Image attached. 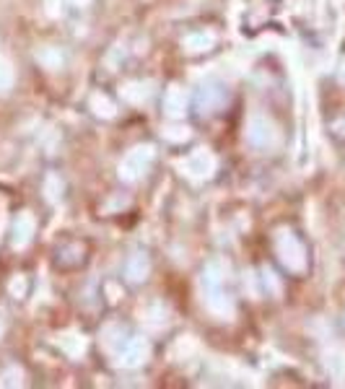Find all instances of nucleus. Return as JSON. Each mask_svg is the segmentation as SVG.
<instances>
[{"label":"nucleus","mask_w":345,"mask_h":389,"mask_svg":"<svg viewBox=\"0 0 345 389\" xmlns=\"http://www.w3.org/2000/svg\"><path fill=\"white\" fill-rule=\"evenodd\" d=\"M37 62L47 70H60L65 65V54L57 47H42L37 50Z\"/></svg>","instance_id":"nucleus-16"},{"label":"nucleus","mask_w":345,"mask_h":389,"mask_svg":"<svg viewBox=\"0 0 345 389\" xmlns=\"http://www.w3.org/2000/svg\"><path fill=\"white\" fill-rule=\"evenodd\" d=\"M71 6H76V8H86V6H91V0H68Z\"/></svg>","instance_id":"nucleus-25"},{"label":"nucleus","mask_w":345,"mask_h":389,"mask_svg":"<svg viewBox=\"0 0 345 389\" xmlns=\"http://www.w3.org/2000/svg\"><path fill=\"white\" fill-rule=\"evenodd\" d=\"M57 345L63 353H68L71 358H81L83 350H86V337L83 335H76V332H68V335H60L57 337Z\"/></svg>","instance_id":"nucleus-15"},{"label":"nucleus","mask_w":345,"mask_h":389,"mask_svg":"<svg viewBox=\"0 0 345 389\" xmlns=\"http://www.w3.org/2000/svg\"><path fill=\"white\" fill-rule=\"evenodd\" d=\"M226 278H228V262L226 260L216 257V260H208V262H205V267H203V286L205 288L221 286Z\"/></svg>","instance_id":"nucleus-12"},{"label":"nucleus","mask_w":345,"mask_h":389,"mask_svg":"<svg viewBox=\"0 0 345 389\" xmlns=\"http://www.w3.org/2000/svg\"><path fill=\"white\" fill-rule=\"evenodd\" d=\"M88 107L94 112L96 117H102V120H112V117L117 115V107H115V101L107 96V93H94L91 101H88Z\"/></svg>","instance_id":"nucleus-17"},{"label":"nucleus","mask_w":345,"mask_h":389,"mask_svg":"<svg viewBox=\"0 0 345 389\" xmlns=\"http://www.w3.org/2000/svg\"><path fill=\"white\" fill-rule=\"evenodd\" d=\"M327 366L329 371L335 373V376H343L345 373V358L340 350H332V353H327Z\"/></svg>","instance_id":"nucleus-20"},{"label":"nucleus","mask_w":345,"mask_h":389,"mask_svg":"<svg viewBox=\"0 0 345 389\" xmlns=\"http://www.w3.org/2000/svg\"><path fill=\"white\" fill-rule=\"evenodd\" d=\"M244 138L257 151H273L281 143V130L267 115H252L244 127Z\"/></svg>","instance_id":"nucleus-1"},{"label":"nucleus","mask_w":345,"mask_h":389,"mask_svg":"<svg viewBox=\"0 0 345 389\" xmlns=\"http://www.w3.org/2000/svg\"><path fill=\"white\" fill-rule=\"evenodd\" d=\"M45 192H47V200H60V194H63V182H60V177L57 174H49L47 179H45Z\"/></svg>","instance_id":"nucleus-19"},{"label":"nucleus","mask_w":345,"mask_h":389,"mask_svg":"<svg viewBox=\"0 0 345 389\" xmlns=\"http://www.w3.org/2000/svg\"><path fill=\"white\" fill-rule=\"evenodd\" d=\"M34 233H37V221H34L32 213H18L16 221H13V228H11V244L16 249L29 247Z\"/></svg>","instance_id":"nucleus-8"},{"label":"nucleus","mask_w":345,"mask_h":389,"mask_svg":"<svg viewBox=\"0 0 345 389\" xmlns=\"http://www.w3.org/2000/svg\"><path fill=\"white\" fill-rule=\"evenodd\" d=\"M141 319H143V325L151 327V330H161V327L169 325V309L158 301L148 303V306H143L141 309Z\"/></svg>","instance_id":"nucleus-13"},{"label":"nucleus","mask_w":345,"mask_h":389,"mask_svg":"<svg viewBox=\"0 0 345 389\" xmlns=\"http://www.w3.org/2000/svg\"><path fill=\"white\" fill-rule=\"evenodd\" d=\"M0 384H3V387H16V384H21V371H18V368L6 371L3 373V379H0Z\"/></svg>","instance_id":"nucleus-22"},{"label":"nucleus","mask_w":345,"mask_h":389,"mask_svg":"<svg viewBox=\"0 0 345 389\" xmlns=\"http://www.w3.org/2000/svg\"><path fill=\"white\" fill-rule=\"evenodd\" d=\"M119 93H122V99L127 104H146L151 99V93H153V83L151 81H127L119 88Z\"/></svg>","instance_id":"nucleus-10"},{"label":"nucleus","mask_w":345,"mask_h":389,"mask_svg":"<svg viewBox=\"0 0 345 389\" xmlns=\"http://www.w3.org/2000/svg\"><path fill=\"white\" fill-rule=\"evenodd\" d=\"M148 272H151V262H148V257L143 255V252H138V255H133L130 260H127L125 275H127L130 283H143V280L148 278Z\"/></svg>","instance_id":"nucleus-14"},{"label":"nucleus","mask_w":345,"mask_h":389,"mask_svg":"<svg viewBox=\"0 0 345 389\" xmlns=\"http://www.w3.org/2000/svg\"><path fill=\"white\" fill-rule=\"evenodd\" d=\"M216 166H218L216 156H213L211 151H205V148H197V151H192L185 161H180L182 174L187 179H192V182H205V179H211Z\"/></svg>","instance_id":"nucleus-4"},{"label":"nucleus","mask_w":345,"mask_h":389,"mask_svg":"<svg viewBox=\"0 0 345 389\" xmlns=\"http://www.w3.org/2000/svg\"><path fill=\"white\" fill-rule=\"evenodd\" d=\"M335 132H340V135H345V117H343V120H337V122H335Z\"/></svg>","instance_id":"nucleus-26"},{"label":"nucleus","mask_w":345,"mask_h":389,"mask_svg":"<svg viewBox=\"0 0 345 389\" xmlns=\"http://www.w3.org/2000/svg\"><path fill=\"white\" fill-rule=\"evenodd\" d=\"M13 81H16V73H13V62L0 54V93H8L13 88Z\"/></svg>","instance_id":"nucleus-18"},{"label":"nucleus","mask_w":345,"mask_h":389,"mask_svg":"<svg viewBox=\"0 0 345 389\" xmlns=\"http://www.w3.org/2000/svg\"><path fill=\"white\" fill-rule=\"evenodd\" d=\"M228 93L223 86L218 83H205L200 91H197V109L203 112V115H213V112H218L223 104H226Z\"/></svg>","instance_id":"nucleus-7"},{"label":"nucleus","mask_w":345,"mask_h":389,"mask_svg":"<svg viewBox=\"0 0 345 389\" xmlns=\"http://www.w3.org/2000/svg\"><path fill=\"white\" fill-rule=\"evenodd\" d=\"M156 158V151L151 143L135 146L133 151H127L125 158L119 161V179L122 182H138V179L151 169V163Z\"/></svg>","instance_id":"nucleus-3"},{"label":"nucleus","mask_w":345,"mask_h":389,"mask_svg":"<svg viewBox=\"0 0 345 389\" xmlns=\"http://www.w3.org/2000/svg\"><path fill=\"white\" fill-rule=\"evenodd\" d=\"M275 252H278V260L283 262V267H288L291 272H301L306 267L304 244H301L296 233L288 231V228L278 231V236H275Z\"/></svg>","instance_id":"nucleus-2"},{"label":"nucleus","mask_w":345,"mask_h":389,"mask_svg":"<svg viewBox=\"0 0 345 389\" xmlns=\"http://www.w3.org/2000/svg\"><path fill=\"white\" fill-rule=\"evenodd\" d=\"M11 296H16V298H21V296L26 294V280L21 278V275H18V278H13L11 280Z\"/></svg>","instance_id":"nucleus-23"},{"label":"nucleus","mask_w":345,"mask_h":389,"mask_svg":"<svg viewBox=\"0 0 345 389\" xmlns=\"http://www.w3.org/2000/svg\"><path fill=\"white\" fill-rule=\"evenodd\" d=\"M148 358H151V342L143 335L127 337L117 348V366H122V368H141Z\"/></svg>","instance_id":"nucleus-5"},{"label":"nucleus","mask_w":345,"mask_h":389,"mask_svg":"<svg viewBox=\"0 0 345 389\" xmlns=\"http://www.w3.org/2000/svg\"><path fill=\"white\" fill-rule=\"evenodd\" d=\"M164 138L169 140V143H185V140L189 138V130L187 127H180V124H177V127H166Z\"/></svg>","instance_id":"nucleus-21"},{"label":"nucleus","mask_w":345,"mask_h":389,"mask_svg":"<svg viewBox=\"0 0 345 389\" xmlns=\"http://www.w3.org/2000/svg\"><path fill=\"white\" fill-rule=\"evenodd\" d=\"M262 283H265V288H270V294H281V286L270 270H262Z\"/></svg>","instance_id":"nucleus-24"},{"label":"nucleus","mask_w":345,"mask_h":389,"mask_svg":"<svg viewBox=\"0 0 345 389\" xmlns=\"http://www.w3.org/2000/svg\"><path fill=\"white\" fill-rule=\"evenodd\" d=\"M187 107H189V96L182 86H169L164 93V115L169 120H182L187 115Z\"/></svg>","instance_id":"nucleus-9"},{"label":"nucleus","mask_w":345,"mask_h":389,"mask_svg":"<svg viewBox=\"0 0 345 389\" xmlns=\"http://www.w3.org/2000/svg\"><path fill=\"white\" fill-rule=\"evenodd\" d=\"M213 45H216V34L213 31H192V34H187V37L182 39V47L189 54L208 52V50H213Z\"/></svg>","instance_id":"nucleus-11"},{"label":"nucleus","mask_w":345,"mask_h":389,"mask_svg":"<svg viewBox=\"0 0 345 389\" xmlns=\"http://www.w3.org/2000/svg\"><path fill=\"white\" fill-rule=\"evenodd\" d=\"M3 330H6V325H3V317H0V337H3Z\"/></svg>","instance_id":"nucleus-27"},{"label":"nucleus","mask_w":345,"mask_h":389,"mask_svg":"<svg viewBox=\"0 0 345 389\" xmlns=\"http://www.w3.org/2000/svg\"><path fill=\"white\" fill-rule=\"evenodd\" d=\"M203 303H205V309L211 311L213 317H218V319H234V311H236L234 309V301H231V296L221 291V286L205 288Z\"/></svg>","instance_id":"nucleus-6"}]
</instances>
